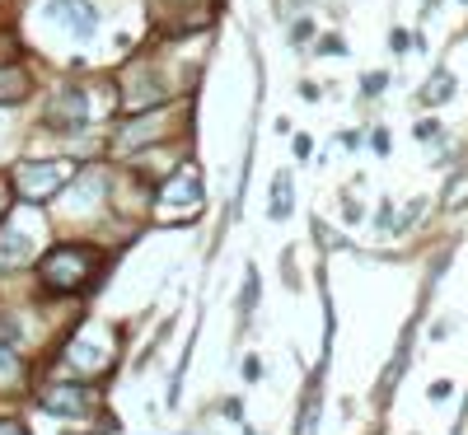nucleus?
<instances>
[{
	"label": "nucleus",
	"instance_id": "nucleus-7",
	"mask_svg": "<svg viewBox=\"0 0 468 435\" xmlns=\"http://www.w3.org/2000/svg\"><path fill=\"white\" fill-rule=\"evenodd\" d=\"M0 75H5V80H0V99H10V103H19V99L28 94V80H24L19 70H0Z\"/></svg>",
	"mask_w": 468,
	"mask_h": 435
},
{
	"label": "nucleus",
	"instance_id": "nucleus-9",
	"mask_svg": "<svg viewBox=\"0 0 468 435\" xmlns=\"http://www.w3.org/2000/svg\"><path fill=\"white\" fill-rule=\"evenodd\" d=\"M286 211H291V178L282 174V178H277V192H271V216L282 220Z\"/></svg>",
	"mask_w": 468,
	"mask_h": 435
},
{
	"label": "nucleus",
	"instance_id": "nucleus-12",
	"mask_svg": "<svg viewBox=\"0 0 468 435\" xmlns=\"http://www.w3.org/2000/svg\"><path fill=\"white\" fill-rule=\"evenodd\" d=\"M0 435H28L19 421H0Z\"/></svg>",
	"mask_w": 468,
	"mask_h": 435
},
{
	"label": "nucleus",
	"instance_id": "nucleus-1",
	"mask_svg": "<svg viewBox=\"0 0 468 435\" xmlns=\"http://www.w3.org/2000/svg\"><path fill=\"white\" fill-rule=\"evenodd\" d=\"M99 271H103L99 253H94V249H80V244L52 249V253L43 258V267H37V276H43V291H52V295H70V291L90 286Z\"/></svg>",
	"mask_w": 468,
	"mask_h": 435
},
{
	"label": "nucleus",
	"instance_id": "nucleus-8",
	"mask_svg": "<svg viewBox=\"0 0 468 435\" xmlns=\"http://www.w3.org/2000/svg\"><path fill=\"white\" fill-rule=\"evenodd\" d=\"M450 94H454V80H450V75H445V70H441V75H436V80H431V85H426V90H421V99H426V103H445Z\"/></svg>",
	"mask_w": 468,
	"mask_h": 435
},
{
	"label": "nucleus",
	"instance_id": "nucleus-11",
	"mask_svg": "<svg viewBox=\"0 0 468 435\" xmlns=\"http://www.w3.org/2000/svg\"><path fill=\"white\" fill-rule=\"evenodd\" d=\"M463 196H468V174H463V178L454 183V192H450V207H459V202H463Z\"/></svg>",
	"mask_w": 468,
	"mask_h": 435
},
{
	"label": "nucleus",
	"instance_id": "nucleus-10",
	"mask_svg": "<svg viewBox=\"0 0 468 435\" xmlns=\"http://www.w3.org/2000/svg\"><path fill=\"white\" fill-rule=\"evenodd\" d=\"M19 342V328H15V319H0V346H15Z\"/></svg>",
	"mask_w": 468,
	"mask_h": 435
},
{
	"label": "nucleus",
	"instance_id": "nucleus-4",
	"mask_svg": "<svg viewBox=\"0 0 468 435\" xmlns=\"http://www.w3.org/2000/svg\"><path fill=\"white\" fill-rule=\"evenodd\" d=\"M52 15H57V19H66V24L75 28V37H90V33L99 28V10L90 5V0H57Z\"/></svg>",
	"mask_w": 468,
	"mask_h": 435
},
{
	"label": "nucleus",
	"instance_id": "nucleus-6",
	"mask_svg": "<svg viewBox=\"0 0 468 435\" xmlns=\"http://www.w3.org/2000/svg\"><path fill=\"white\" fill-rule=\"evenodd\" d=\"M28 249H33V244L24 239V234H15V229H10V234H0V262H5V267L24 262V258H28Z\"/></svg>",
	"mask_w": 468,
	"mask_h": 435
},
{
	"label": "nucleus",
	"instance_id": "nucleus-3",
	"mask_svg": "<svg viewBox=\"0 0 468 435\" xmlns=\"http://www.w3.org/2000/svg\"><path fill=\"white\" fill-rule=\"evenodd\" d=\"M70 174V164H24L19 174H15V183H19V192H28V196H48V192H57L52 183H61Z\"/></svg>",
	"mask_w": 468,
	"mask_h": 435
},
{
	"label": "nucleus",
	"instance_id": "nucleus-2",
	"mask_svg": "<svg viewBox=\"0 0 468 435\" xmlns=\"http://www.w3.org/2000/svg\"><path fill=\"white\" fill-rule=\"evenodd\" d=\"M43 403L57 417H90L94 412V393L80 388V384H52V388H43Z\"/></svg>",
	"mask_w": 468,
	"mask_h": 435
},
{
	"label": "nucleus",
	"instance_id": "nucleus-5",
	"mask_svg": "<svg viewBox=\"0 0 468 435\" xmlns=\"http://www.w3.org/2000/svg\"><path fill=\"white\" fill-rule=\"evenodd\" d=\"M48 122H52V127H85V94H80V85H70V90L57 99V108H52Z\"/></svg>",
	"mask_w": 468,
	"mask_h": 435
}]
</instances>
